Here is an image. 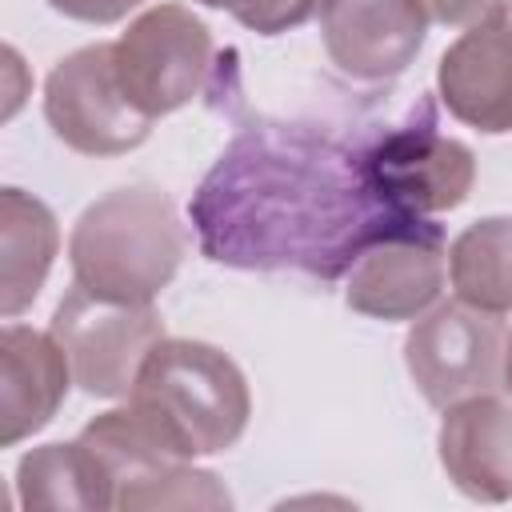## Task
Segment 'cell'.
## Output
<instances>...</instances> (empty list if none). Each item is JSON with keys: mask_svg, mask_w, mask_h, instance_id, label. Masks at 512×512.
Returning <instances> with one entry per match:
<instances>
[{"mask_svg": "<svg viewBox=\"0 0 512 512\" xmlns=\"http://www.w3.org/2000/svg\"><path fill=\"white\" fill-rule=\"evenodd\" d=\"M360 176L372 200L396 220H420L428 212H452L468 200L476 180V156L468 144L424 128H396L360 156Z\"/></svg>", "mask_w": 512, "mask_h": 512, "instance_id": "8", "label": "cell"}, {"mask_svg": "<svg viewBox=\"0 0 512 512\" xmlns=\"http://www.w3.org/2000/svg\"><path fill=\"white\" fill-rule=\"evenodd\" d=\"M196 4H204V8H228V12H232L240 0H196Z\"/></svg>", "mask_w": 512, "mask_h": 512, "instance_id": "21", "label": "cell"}, {"mask_svg": "<svg viewBox=\"0 0 512 512\" xmlns=\"http://www.w3.org/2000/svg\"><path fill=\"white\" fill-rule=\"evenodd\" d=\"M504 388L512 396V340H508V356H504Z\"/></svg>", "mask_w": 512, "mask_h": 512, "instance_id": "20", "label": "cell"}, {"mask_svg": "<svg viewBox=\"0 0 512 512\" xmlns=\"http://www.w3.org/2000/svg\"><path fill=\"white\" fill-rule=\"evenodd\" d=\"M60 16L80 20V24H116L124 20L132 8H140L144 0H48Z\"/></svg>", "mask_w": 512, "mask_h": 512, "instance_id": "18", "label": "cell"}, {"mask_svg": "<svg viewBox=\"0 0 512 512\" xmlns=\"http://www.w3.org/2000/svg\"><path fill=\"white\" fill-rule=\"evenodd\" d=\"M436 452L448 480L468 500H512V400L480 392L448 404L436 432Z\"/></svg>", "mask_w": 512, "mask_h": 512, "instance_id": "12", "label": "cell"}, {"mask_svg": "<svg viewBox=\"0 0 512 512\" xmlns=\"http://www.w3.org/2000/svg\"><path fill=\"white\" fill-rule=\"evenodd\" d=\"M44 116L56 140L80 156H124L152 132V116H144L116 80L112 44L76 48L48 72Z\"/></svg>", "mask_w": 512, "mask_h": 512, "instance_id": "7", "label": "cell"}, {"mask_svg": "<svg viewBox=\"0 0 512 512\" xmlns=\"http://www.w3.org/2000/svg\"><path fill=\"white\" fill-rule=\"evenodd\" d=\"M140 424L180 460L228 452L252 416L240 364L204 340L164 336L140 364L128 392Z\"/></svg>", "mask_w": 512, "mask_h": 512, "instance_id": "2", "label": "cell"}, {"mask_svg": "<svg viewBox=\"0 0 512 512\" xmlns=\"http://www.w3.org/2000/svg\"><path fill=\"white\" fill-rule=\"evenodd\" d=\"M508 340L512 332L496 312L472 308L456 296L448 304H432L412 320L404 364L420 396L444 412L464 396L504 388Z\"/></svg>", "mask_w": 512, "mask_h": 512, "instance_id": "4", "label": "cell"}, {"mask_svg": "<svg viewBox=\"0 0 512 512\" xmlns=\"http://www.w3.org/2000/svg\"><path fill=\"white\" fill-rule=\"evenodd\" d=\"M440 104L468 128L512 132V16L492 12L468 24L436 64Z\"/></svg>", "mask_w": 512, "mask_h": 512, "instance_id": "10", "label": "cell"}, {"mask_svg": "<svg viewBox=\"0 0 512 512\" xmlns=\"http://www.w3.org/2000/svg\"><path fill=\"white\" fill-rule=\"evenodd\" d=\"M456 296L484 312H512V216H484L448 244Z\"/></svg>", "mask_w": 512, "mask_h": 512, "instance_id": "16", "label": "cell"}, {"mask_svg": "<svg viewBox=\"0 0 512 512\" xmlns=\"http://www.w3.org/2000/svg\"><path fill=\"white\" fill-rule=\"evenodd\" d=\"M72 380L68 356L52 332L4 324L0 332V444L12 448L40 432L64 404Z\"/></svg>", "mask_w": 512, "mask_h": 512, "instance_id": "13", "label": "cell"}, {"mask_svg": "<svg viewBox=\"0 0 512 512\" xmlns=\"http://www.w3.org/2000/svg\"><path fill=\"white\" fill-rule=\"evenodd\" d=\"M428 20L424 0H328L320 36L344 76L388 80L416 60Z\"/></svg>", "mask_w": 512, "mask_h": 512, "instance_id": "11", "label": "cell"}, {"mask_svg": "<svg viewBox=\"0 0 512 512\" xmlns=\"http://www.w3.org/2000/svg\"><path fill=\"white\" fill-rule=\"evenodd\" d=\"M16 496L24 508H116L112 484L80 436L68 444H40L24 452L16 464Z\"/></svg>", "mask_w": 512, "mask_h": 512, "instance_id": "15", "label": "cell"}, {"mask_svg": "<svg viewBox=\"0 0 512 512\" xmlns=\"http://www.w3.org/2000/svg\"><path fill=\"white\" fill-rule=\"evenodd\" d=\"M444 280L448 252L440 228L396 220L352 256L344 304L372 320H416L440 300Z\"/></svg>", "mask_w": 512, "mask_h": 512, "instance_id": "9", "label": "cell"}, {"mask_svg": "<svg viewBox=\"0 0 512 512\" xmlns=\"http://www.w3.org/2000/svg\"><path fill=\"white\" fill-rule=\"evenodd\" d=\"M112 68L124 96L144 116H168L204 92L212 32L184 4H152L112 44Z\"/></svg>", "mask_w": 512, "mask_h": 512, "instance_id": "5", "label": "cell"}, {"mask_svg": "<svg viewBox=\"0 0 512 512\" xmlns=\"http://www.w3.org/2000/svg\"><path fill=\"white\" fill-rule=\"evenodd\" d=\"M48 332L60 340L72 380L88 396L120 400L132 392L144 356L164 340V320L152 304L108 300L72 280Z\"/></svg>", "mask_w": 512, "mask_h": 512, "instance_id": "6", "label": "cell"}, {"mask_svg": "<svg viewBox=\"0 0 512 512\" xmlns=\"http://www.w3.org/2000/svg\"><path fill=\"white\" fill-rule=\"evenodd\" d=\"M508 0H424L428 16L440 24H476L492 12H504Z\"/></svg>", "mask_w": 512, "mask_h": 512, "instance_id": "19", "label": "cell"}, {"mask_svg": "<svg viewBox=\"0 0 512 512\" xmlns=\"http://www.w3.org/2000/svg\"><path fill=\"white\" fill-rule=\"evenodd\" d=\"M188 252V232L172 200L152 184L112 188L92 200L68 236L72 280L96 296L152 304Z\"/></svg>", "mask_w": 512, "mask_h": 512, "instance_id": "3", "label": "cell"}, {"mask_svg": "<svg viewBox=\"0 0 512 512\" xmlns=\"http://www.w3.org/2000/svg\"><path fill=\"white\" fill-rule=\"evenodd\" d=\"M200 248L232 268H304L336 276L396 216L360 160L304 132H248L208 172L192 200Z\"/></svg>", "mask_w": 512, "mask_h": 512, "instance_id": "1", "label": "cell"}, {"mask_svg": "<svg viewBox=\"0 0 512 512\" xmlns=\"http://www.w3.org/2000/svg\"><path fill=\"white\" fill-rule=\"evenodd\" d=\"M60 252L52 208L20 188H0V312L16 320L44 288Z\"/></svg>", "mask_w": 512, "mask_h": 512, "instance_id": "14", "label": "cell"}, {"mask_svg": "<svg viewBox=\"0 0 512 512\" xmlns=\"http://www.w3.org/2000/svg\"><path fill=\"white\" fill-rule=\"evenodd\" d=\"M328 8V0H240L232 8V16L260 36H280L288 28L308 24L312 16H320Z\"/></svg>", "mask_w": 512, "mask_h": 512, "instance_id": "17", "label": "cell"}]
</instances>
